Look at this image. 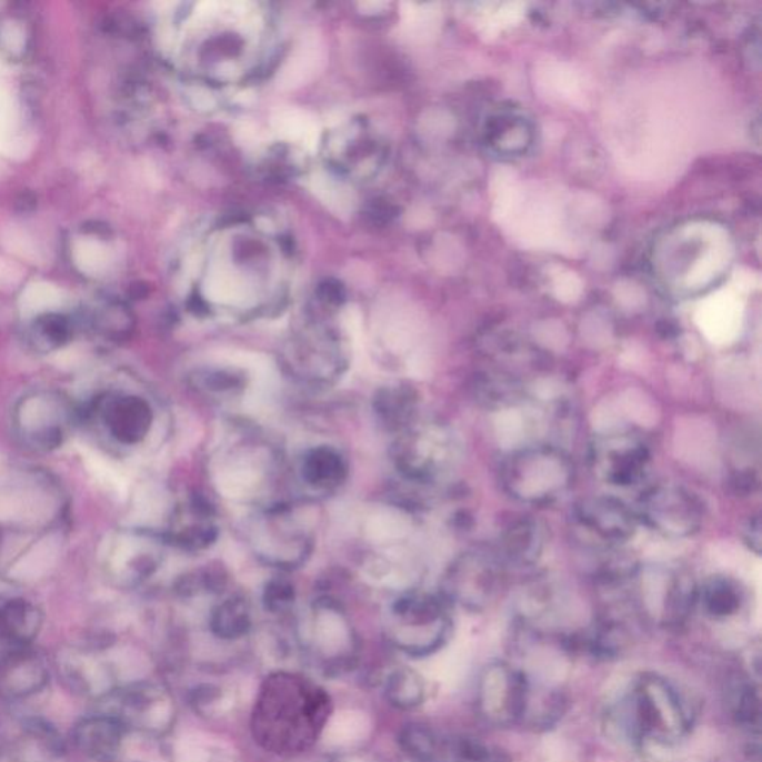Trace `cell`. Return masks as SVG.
I'll return each mask as SVG.
<instances>
[{"mask_svg":"<svg viewBox=\"0 0 762 762\" xmlns=\"http://www.w3.org/2000/svg\"><path fill=\"white\" fill-rule=\"evenodd\" d=\"M693 726V712L668 678L642 673L634 679L619 706L608 713V729L634 748H670L682 742Z\"/></svg>","mask_w":762,"mask_h":762,"instance_id":"obj_1","label":"cell"},{"mask_svg":"<svg viewBox=\"0 0 762 762\" xmlns=\"http://www.w3.org/2000/svg\"><path fill=\"white\" fill-rule=\"evenodd\" d=\"M282 470V455L265 435L251 424L233 423L212 458L209 472L223 498L234 502L269 503L267 494Z\"/></svg>","mask_w":762,"mask_h":762,"instance_id":"obj_2","label":"cell"},{"mask_svg":"<svg viewBox=\"0 0 762 762\" xmlns=\"http://www.w3.org/2000/svg\"><path fill=\"white\" fill-rule=\"evenodd\" d=\"M462 442L442 420L415 418L395 433L391 462L404 483L419 489H438L453 479L462 462Z\"/></svg>","mask_w":762,"mask_h":762,"instance_id":"obj_3","label":"cell"},{"mask_svg":"<svg viewBox=\"0 0 762 762\" xmlns=\"http://www.w3.org/2000/svg\"><path fill=\"white\" fill-rule=\"evenodd\" d=\"M248 544L265 567L291 572L308 563L314 549V533L300 508L271 501L258 507L247 525Z\"/></svg>","mask_w":762,"mask_h":762,"instance_id":"obj_4","label":"cell"},{"mask_svg":"<svg viewBox=\"0 0 762 762\" xmlns=\"http://www.w3.org/2000/svg\"><path fill=\"white\" fill-rule=\"evenodd\" d=\"M575 468L563 450L525 445L512 451L501 468L502 489L525 505H547L572 488Z\"/></svg>","mask_w":762,"mask_h":762,"instance_id":"obj_5","label":"cell"},{"mask_svg":"<svg viewBox=\"0 0 762 762\" xmlns=\"http://www.w3.org/2000/svg\"><path fill=\"white\" fill-rule=\"evenodd\" d=\"M450 604L441 594L409 590L398 595L389 616L405 650L428 655L440 650L451 632Z\"/></svg>","mask_w":762,"mask_h":762,"instance_id":"obj_6","label":"cell"},{"mask_svg":"<svg viewBox=\"0 0 762 762\" xmlns=\"http://www.w3.org/2000/svg\"><path fill=\"white\" fill-rule=\"evenodd\" d=\"M348 345L331 331L302 332L280 354L283 374L309 388H330L348 372Z\"/></svg>","mask_w":762,"mask_h":762,"instance_id":"obj_7","label":"cell"},{"mask_svg":"<svg viewBox=\"0 0 762 762\" xmlns=\"http://www.w3.org/2000/svg\"><path fill=\"white\" fill-rule=\"evenodd\" d=\"M503 568L493 551H465L447 567L441 595L449 604H461L472 612L484 611L501 591Z\"/></svg>","mask_w":762,"mask_h":762,"instance_id":"obj_8","label":"cell"},{"mask_svg":"<svg viewBox=\"0 0 762 762\" xmlns=\"http://www.w3.org/2000/svg\"><path fill=\"white\" fill-rule=\"evenodd\" d=\"M529 699L530 681L523 669L497 660L481 670L475 702L485 724L498 729L521 724Z\"/></svg>","mask_w":762,"mask_h":762,"instance_id":"obj_9","label":"cell"},{"mask_svg":"<svg viewBox=\"0 0 762 762\" xmlns=\"http://www.w3.org/2000/svg\"><path fill=\"white\" fill-rule=\"evenodd\" d=\"M706 510L702 499L678 484H659L641 499L639 517L665 538H689L702 529Z\"/></svg>","mask_w":762,"mask_h":762,"instance_id":"obj_10","label":"cell"},{"mask_svg":"<svg viewBox=\"0 0 762 762\" xmlns=\"http://www.w3.org/2000/svg\"><path fill=\"white\" fill-rule=\"evenodd\" d=\"M591 470L602 483L633 488L645 480L651 454L645 442L628 432H608L595 437L590 447Z\"/></svg>","mask_w":762,"mask_h":762,"instance_id":"obj_11","label":"cell"},{"mask_svg":"<svg viewBox=\"0 0 762 762\" xmlns=\"http://www.w3.org/2000/svg\"><path fill=\"white\" fill-rule=\"evenodd\" d=\"M698 595V586L683 572L656 568L641 578L642 609L660 628L676 629L685 623Z\"/></svg>","mask_w":762,"mask_h":762,"instance_id":"obj_12","label":"cell"},{"mask_svg":"<svg viewBox=\"0 0 762 762\" xmlns=\"http://www.w3.org/2000/svg\"><path fill=\"white\" fill-rule=\"evenodd\" d=\"M575 520L591 540L612 549L632 540L639 519L620 499L593 497L576 503Z\"/></svg>","mask_w":762,"mask_h":762,"instance_id":"obj_13","label":"cell"},{"mask_svg":"<svg viewBox=\"0 0 762 762\" xmlns=\"http://www.w3.org/2000/svg\"><path fill=\"white\" fill-rule=\"evenodd\" d=\"M218 537L217 512L204 498L192 497L174 510L168 535L170 544L200 553L210 549Z\"/></svg>","mask_w":762,"mask_h":762,"instance_id":"obj_14","label":"cell"},{"mask_svg":"<svg viewBox=\"0 0 762 762\" xmlns=\"http://www.w3.org/2000/svg\"><path fill=\"white\" fill-rule=\"evenodd\" d=\"M298 479L305 492L328 497L339 492L349 477V463L337 447H309L298 462Z\"/></svg>","mask_w":762,"mask_h":762,"instance_id":"obj_15","label":"cell"},{"mask_svg":"<svg viewBox=\"0 0 762 762\" xmlns=\"http://www.w3.org/2000/svg\"><path fill=\"white\" fill-rule=\"evenodd\" d=\"M48 678L46 661L37 652L16 650L0 659V698H30L47 685Z\"/></svg>","mask_w":762,"mask_h":762,"instance_id":"obj_16","label":"cell"},{"mask_svg":"<svg viewBox=\"0 0 762 762\" xmlns=\"http://www.w3.org/2000/svg\"><path fill=\"white\" fill-rule=\"evenodd\" d=\"M126 726L107 713L86 718L73 731L77 746L87 756L98 761H112L120 752Z\"/></svg>","mask_w":762,"mask_h":762,"instance_id":"obj_17","label":"cell"},{"mask_svg":"<svg viewBox=\"0 0 762 762\" xmlns=\"http://www.w3.org/2000/svg\"><path fill=\"white\" fill-rule=\"evenodd\" d=\"M545 547V532L541 523L532 519L514 521L503 532L499 542L498 558L503 567L528 568L535 564Z\"/></svg>","mask_w":762,"mask_h":762,"instance_id":"obj_18","label":"cell"},{"mask_svg":"<svg viewBox=\"0 0 762 762\" xmlns=\"http://www.w3.org/2000/svg\"><path fill=\"white\" fill-rule=\"evenodd\" d=\"M418 395L402 383L380 388L372 398V410L388 431L400 432L402 428L418 418Z\"/></svg>","mask_w":762,"mask_h":762,"instance_id":"obj_19","label":"cell"},{"mask_svg":"<svg viewBox=\"0 0 762 762\" xmlns=\"http://www.w3.org/2000/svg\"><path fill=\"white\" fill-rule=\"evenodd\" d=\"M191 388L213 401H231L248 388V375L238 368H199L190 375Z\"/></svg>","mask_w":762,"mask_h":762,"instance_id":"obj_20","label":"cell"},{"mask_svg":"<svg viewBox=\"0 0 762 762\" xmlns=\"http://www.w3.org/2000/svg\"><path fill=\"white\" fill-rule=\"evenodd\" d=\"M726 702H729L735 724L742 726L746 733L755 735V739H760L762 715L760 681L746 676L731 683Z\"/></svg>","mask_w":762,"mask_h":762,"instance_id":"obj_21","label":"cell"},{"mask_svg":"<svg viewBox=\"0 0 762 762\" xmlns=\"http://www.w3.org/2000/svg\"><path fill=\"white\" fill-rule=\"evenodd\" d=\"M743 591L726 576H712L699 589L698 603L713 620H729L743 606Z\"/></svg>","mask_w":762,"mask_h":762,"instance_id":"obj_22","label":"cell"},{"mask_svg":"<svg viewBox=\"0 0 762 762\" xmlns=\"http://www.w3.org/2000/svg\"><path fill=\"white\" fill-rule=\"evenodd\" d=\"M214 636L223 641H234L244 636L251 630V609L247 599L231 595L213 608L209 621Z\"/></svg>","mask_w":762,"mask_h":762,"instance_id":"obj_23","label":"cell"},{"mask_svg":"<svg viewBox=\"0 0 762 762\" xmlns=\"http://www.w3.org/2000/svg\"><path fill=\"white\" fill-rule=\"evenodd\" d=\"M39 616L24 603L10 604L0 614V634L14 645H26L37 636Z\"/></svg>","mask_w":762,"mask_h":762,"instance_id":"obj_24","label":"cell"},{"mask_svg":"<svg viewBox=\"0 0 762 762\" xmlns=\"http://www.w3.org/2000/svg\"><path fill=\"white\" fill-rule=\"evenodd\" d=\"M402 751L418 762H433L440 751L435 734L427 726L409 725L400 735Z\"/></svg>","mask_w":762,"mask_h":762,"instance_id":"obj_25","label":"cell"},{"mask_svg":"<svg viewBox=\"0 0 762 762\" xmlns=\"http://www.w3.org/2000/svg\"><path fill=\"white\" fill-rule=\"evenodd\" d=\"M388 695L397 706H419L424 699L422 679L410 670H400V672L393 673L391 681H389Z\"/></svg>","mask_w":762,"mask_h":762,"instance_id":"obj_26","label":"cell"},{"mask_svg":"<svg viewBox=\"0 0 762 762\" xmlns=\"http://www.w3.org/2000/svg\"><path fill=\"white\" fill-rule=\"evenodd\" d=\"M450 751L455 762H510L501 749L475 738L454 739Z\"/></svg>","mask_w":762,"mask_h":762,"instance_id":"obj_27","label":"cell"},{"mask_svg":"<svg viewBox=\"0 0 762 762\" xmlns=\"http://www.w3.org/2000/svg\"><path fill=\"white\" fill-rule=\"evenodd\" d=\"M262 600H264L267 611L282 614L295 602V589L284 578H274L265 585Z\"/></svg>","mask_w":762,"mask_h":762,"instance_id":"obj_28","label":"cell"},{"mask_svg":"<svg viewBox=\"0 0 762 762\" xmlns=\"http://www.w3.org/2000/svg\"><path fill=\"white\" fill-rule=\"evenodd\" d=\"M59 542L52 540L42 541V544L20 563L21 572L32 573V575H37L39 572H47V569L51 568V564L56 562L57 555L60 553Z\"/></svg>","mask_w":762,"mask_h":762,"instance_id":"obj_29","label":"cell"},{"mask_svg":"<svg viewBox=\"0 0 762 762\" xmlns=\"http://www.w3.org/2000/svg\"><path fill=\"white\" fill-rule=\"evenodd\" d=\"M746 542L749 547L755 553H760V547H761V523L760 519H755L749 523L748 529H746Z\"/></svg>","mask_w":762,"mask_h":762,"instance_id":"obj_30","label":"cell"},{"mask_svg":"<svg viewBox=\"0 0 762 762\" xmlns=\"http://www.w3.org/2000/svg\"><path fill=\"white\" fill-rule=\"evenodd\" d=\"M194 702L204 704L205 702H213V700L218 698V690L212 685H203L199 686V689L194 691Z\"/></svg>","mask_w":762,"mask_h":762,"instance_id":"obj_31","label":"cell"}]
</instances>
